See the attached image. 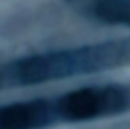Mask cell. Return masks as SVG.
<instances>
[{"label":"cell","instance_id":"cell-1","mask_svg":"<svg viewBox=\"0 0 130 129\" xmlns=\"http://www.w3.org/2000/svg\"><path fill=\"white\" fill-rule=\"evenodd\" d=\"M130 65V38L50 50L0 63V91L36 86Z\"/></svg>","mask_w":130,"mask_h":129},{"label":"cell","instance_id":"cell-2","mask_svg":"<svg viewBox=\"0 0 130 129\" xmlns=\"http://www.w3.org/2000/svg\"><path fill=\"white\" fill-rule=\"evenodd\" d=\"M59 124L91 122L130 113V83L91 84L54 97Z\"/></svg>","mask_w":130,"mask_h":129},{"label":"cell","instance_id":"cell-3","mask_svg":"<svg viewBox=\"0 0 130 129\" xmlns=\"http://www.w3.org/2000/svg\"><path fill=\"white\" fill-rule=\"evenodd\" d=\"M57 124L54 97L0 104V129H48Z\"/></svg>","mask_w":130,"mask_h":129},{"label":"cell","instance_id":"cell-4","mask_svg":"<svg viewBox=\"0 0 130 129\" xmlns=\"http://www.w3.org/2000/svg\"><path fill=\"white\" fill-rule=\"evenodd\" d=\"M93 13L107 25L130 27V0H96Z\"/></svg>","mask_w":130,"mask_h":129},{"label":"cell","instance_id":"cell-5","mask_svg":"<svg viewBox=\"0 0 130 129\" xmlns=\"http://www.w3.org/2000/svg\"><path fill=\"white\" fill-rule=\"evenodd\" d=\"M66 2H73V0H66Z\"/></svg>","mask_w":130,"mask_h":129}]
</instances>
